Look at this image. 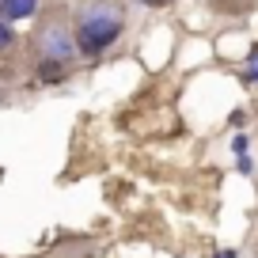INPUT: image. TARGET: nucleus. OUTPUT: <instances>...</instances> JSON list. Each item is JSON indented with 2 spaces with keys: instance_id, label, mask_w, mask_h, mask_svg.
Listing matches in <instances>:
<instances>
[{
  "instance_id": "3",
  "label": "nucleus",
  "mask_w": 258,
  "mask_h": 258,
  "mask_svg": "<svg viewBox=\"0 0 258 258\" xmlns=\"http://www.w3.org/2000/svg\"><path fill=\"white\" fill-rule=\"evenodd\" d=\"M38 0H0V19H27L34 16Z\"/></svg>"
},
{
  "instance_id": "5",
  "label": "nucleus",
  "mask_w": 258,
  "mask_h": 258,
  "mask_svg": "<svg viewBox=\"0 0 258 258\" xmlns=\"http://www.w3.org/2000/svg\"><path fill=\"white\" fill-rule=\"evenodd\" d=\"M61 76V61H46L42 64V80H57Z\"/></svg>"
},
{
  "instance_id": "1",
  "label": "nucleus",
  "mask_w": 258,
  "mask_h": 258,
  "mask_svg": "<svg viewBox=\"0 0 258 258\" xmlns=\"http://www.w3.org/2000/svg\"><path fill=\"white\" fill-rule=\"evenodd\" d=\"M118 34H121V16H118V12L91 8L88 16L80 19V27H76V46H80V53L95 57V53H103Z\"/></svg>"
},
{
  "instance_id": "4",
  "label": "nucleus",
  "mask_w": 258,
  "mask_h": 258,
  "mask_svg": "<svg viewBox=\"0 0 258 258\" xmlns=\"http://www.w3.org/2000/svg\"><path fill=\"white\" fill-rule=\"evenodd\" d=\"M235 156H239V171L247 175L254 163H250V148H247V137H235Z\"/></svg>"
},
{
  "instance_id": "7",
  "label": "nucleus",
  "mask_w": 258,
  "mask_h": 258,
  "mask_svg": "<svg viewBox=\"0 0 258 258\" xmlns=\"http://www.w3.org/2000/svg\"><path fill=\"white\" fill-rule=\"evenodd\" d=\"M8 42H12V31L4 27V19H0V46H8Z\"/></svg>"
},
{
  "instance_id": "2",
  "label": "nucleus",
  "mask_w": 258,
  "mask_h": 258,
  "mask_svg": "<svg viewBox=\"0 0 258 258\" xmlns=\"http://www.w3.org/2000/svg\"><path fill=\"white\" fill-rule=\"evenodd\" d=\"M42 49H46V61H69V53H73V42H69V34L61 31V27H49L46 34H42Z\"/></svg>"
},
{
  "instance_id": "6",
  "label": "nucleus",
  "mask_w": 258,
  "mask_h": 258,
  "mask_svg": "<svg viewBox=\"0 0 258 258\" xmlns=\"http://www.w3.org/2000/svg\"><path fill=\"white\" fill-rule=\"evenodd\" d=\"M247 80H258V49L250 53V69H247Z\"/></svg>"
},
{
  "instance_id": "8",
  "label": "nucleus",
  "mask_w": 258,
  "mask_h": 258,
  "mask_svg": "<svg viewBox=\"0 0 258 258\" xmlns=\"http://www.w3.org/2000/svg\"><path fill=\"white\" fill-rule=\"evenodd\" d=\"M145 4H148V8H167L171 0H145Z\"/></svg>"
}]
</instances>
